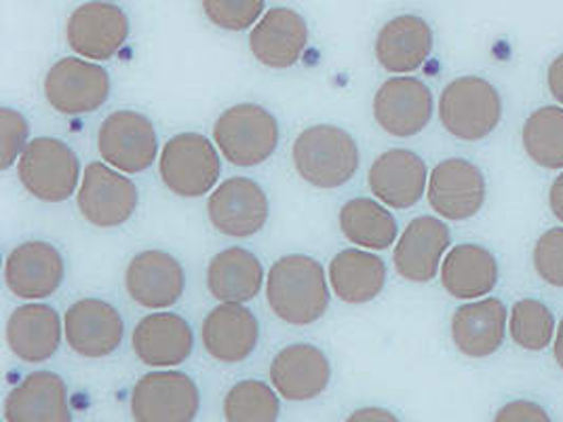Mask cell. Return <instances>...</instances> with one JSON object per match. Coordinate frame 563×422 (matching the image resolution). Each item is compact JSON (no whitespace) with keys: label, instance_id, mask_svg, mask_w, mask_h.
<instances>
[{"label":"cell","instance_id":"cell-16","mask_svg":"<svg viewBox=\"0 0 563 422\" xmlns=\"http://www.w3.org/2000/svg\"><path fill=\"white\" fill-rule=\"evenodd\" d=\"M125 288L135 304L148 311H167L184 296L186 273L172 254L146 249L131 258L125 270Z\"/></svg>","mask_w":563,"mask_h":422},{"label":"cell","instance_id":"cell-24","mask_svg":"<svg viewBox=\"0 0 563 422\" xmlns=\"http://www.w3.org/2000/svg\"><path fill=\"white\" fill-rule=\"evenodd\" d=\"M308 45L305 18L287 7L264 13L250 34V49L262 66L285 70L298 64Z\"/></svg>","mask_w":563,"mask_h":422},{"label":"cell","instance_id":"cell-4","mask_svg":"<svg viewBox=\"0 0 563 422\" xmlns=\"http://www.w3.org/2000/svg\"><path fill=\"white\" fill-rule=\"evenodd\" d=\"M213 142L220 155L232 165L256 167L275 155L279 146V123L264 106H232L218 116Z\"/></svg>","mask_w":563,"mask_h":422},{"label":"cell","instance_id":"cell-15","mask_svg":"<svg viewBox=\"0 0 563 422\" xmlns=\"http://www.w3.org/2000/svg\"><path fill=\"white\" fill-rule=\"evenodd\" d=\"M64 336L80 357L102 359L123 344L125 321L117 307L102 298H82L64 315Z\"/></svg>","mask_w":563,"mask_h":422},{"label":"cell","instance_id":"cell-20","mask_svg":"<svg viewBox=\"0 0 563 422\" xmlns=\"http://www.w3.org/2000/svg\"><path fill=\"white\" fill-rule=\"evenodd\" d=\"M330 380V359L314 344H289L271 364V385L287 401H310L328 391Z\"/></svg>","mask_w":563,"mask_h":422},{"label":"cell","instance_id":"cell-9","mask_svg":"<svg viewBox=\"0 0 563 422\" xmlns=\"http://www.w3.org/2000/svg\"><path fill=\"white\" fill-rule=\"evenodd\" d=\"M98 151L103 163L123 174H142L151 169L158 155L153 121L135 110H117L108 114L98 132Z\"/></svg>","mask_w":563,"mask_h":422},{"label":"cell","instance_id":"cell-36","mask_svg":"<svg viewBox=\"0 0 563 422\" xmlns=\"http://www.w3.org/2000/svg\"><path fill=\"white\" fill-rule=\"evenodd\" d=\"M532 264L538 277L551 288L563 290V229H549L538 237Z\"/></svg>","mask_w":563,"mask_h":422},{"label":"cell","instance_id":"cell-6","mask_svg":"<svg viewBox=\"0 0 563 422\" xmlns=\"http://www.w3.org/2000/svg\"><path fill=\"white\" fill-rule=\"evenodd\" d=\"M18 176L27 192L45 203L68 201L82 180L77 153L57 137L30 140L18 160Z\"/></svg>","mask_w":563,"mask_h":422},{"label":"cell","instance_id":"cell-17","mask_svg":"<svg viewBox=\"0 0 563 422\" xmlns=\"http://www.w3.org/2000/svg\"><path fill=\"white\" fill-rule=\"evenodd\" d=\"M450 245L452 235L443 220L435 215H418L397 241L393 263L406 281L429 284L441 270Z\"/></svg>","mask_w":563,"mask_h":422},{"label":"cell","instance_id":"cell-13","mask_svg":"<svg viewBox=\"0 0 563 422\" xmlns=\"http://www.w3.org/2000/svg\"><path fill=\"white\" fill-rule=\"evenodd\" d=\"M125 11L112 2L91 0L77 7L68 18L66 38L73 52L85 59L108 62L128 43Z\"/></svg>","mask_w":563,"mask_h":422},{"label":"cell","instance_id":"cell-41","mask_svg":"<svg viewBox=\"0 0 563 422\" xmlns=\"http://www.w3.org/2000/svg\"><path fill=\"white\" fill-rule=\"evenodd\" d=\"M549 208H551V213L563 224V171L549 188Z\"/></svg>","mask_w":563,"mask_h":422},{"label":"cell","instance_id":"cell-2","mask_svg":"<svg viewBox=\"0 0 563 422\" xmlns=\"http://www.w3.org/2000/svg\"><path fill=\"white\" fill-rule=\"evenodd\" d=\"M291 158L307 185L333 190L349 185L357 174V140L335 125H312L296 137Z\"/></svg>","mask_w":563,"mask_h":422},{"label":"cell","instance_id":"cell-18","mask_svg":"<svg viewBox=\"0 0 563 422\" xmlns=\"http://www.w3.org/2000/svg\"><path fill=\"white\" fill-rule=\"evenodd\" d=\"M66 279V263L59 249L47 241L18 245L4 263V284L22 300L49 298Z\"/></svg>","mask_w":563,"mask_h":422},{"label":"cell","instance_id":"cell-5","mask_svg":"<svg viewBox=\"0 0 563 422\" xmlns=\"http://www.w3.org/2000/svg\"><path fill=\"white\" fill-rule=\"evenodd\" d=\"M161 180L174 195L199 199L216 190L222 160L216 142L201 133H178L161 151Z\"/></svg>","mask_w":563,"mask_h":422},{"label":"cell","instance_id":"cell-30","mask_svg":"<svg viewBox=\"0 0 563 422\" xmlns=\"http://www.w3.org/2000/svg\"><path fill=\"white\" fill-rule=\"evenodd\" d=\"M330 286L346 304L372 302L385 290V260L369 249H344L330 264Z\"/></svg>","mask_w":563,"mask_h":422},{"label":"cell","instance_id":"cell-8","mask_svg":"<svg viewBox=\"0 0 563 422\" xmlns=\"http://www.w3.org/2000/svg\"><path fill=\"white\" fill-rule=\"evenodd\" d=\"M80 215L96 229H119L133 218L140 206V192L123 171L103 160L85 167L77 192Z\"/></svg>","mask_w":563,"mask_h":422},{"label":"cell","instance_id":"cell-33","mask_svg":"<svg viewBox=\"0 0 563 422\" xmlns=\"http://www.w3.org/2000/svg\"><path fill=\"white\" fill-rule=\"evenodd\" d=\"M279 414V393L262 380H241L224 397L227 422H277Z\"/></svg>","mask_w":563,"mask_h":422},{"label":"cell","instance_id":"cell-23","mask_svg":"<svg viewBox=\"0 0 563 422\" xmlns=\"http://www.w3.org/2000/svg\"><path fill=\"white\" fill-rule=\"evenodd\" d=\"M131 346L142 364L151 368H174L192 355L195 334L184 316L151 313L135 325Z\"/></svg>","mask_w":563,"mask_h":422},{"label":"cell","instance_id":"cell-29","mask_svg":"<svg viewBox=\"0 0 563 422\" xmlns=\"http://www.w3.org/2000/svg\"><path fill=\"white\" fill-rule=\"evenodd\" d=\"M264 286V268L250 249L229 247L216 254L207 268V288L220 304H245Z\"/></svg>","mask_w":563,"mask_h":422},{"label":"cell","instance_id":"cell-26","mask_svg":"<svg viewBox=\"0 0 563 422\" xmlns=\"http://www.w3.org/2000/svg\"><path fill=\"white\" fill-rule=\"evenodd\" d=\"M62 319L57 311L30 302L18 307L7 321V343L11 353L26 364H43L52 359L62 343Z\"/></svg>","mask_w":563,"mask_h":422},{"label":"cell","instance_id":"cell-42","mask_svg":"<svg viewBox=\"0 0 563 422\" xmlns=\"http://www.w3.org/2000/svg\"><path fill=\"white\" fill-rule=\"evenodd\" d=\"M553 355L558 366L563 369V319L562 323L558 325V334H555V343H553Z\"/></svg>","mask_w":563,"mask_h":422},{"label":"cell","instance_id":"cell-11","mask_svg":"<svg viewBox=\"0 0 563 422\" xmlns=\"http://www.w3.org/2000/svg\"><path fill=\"white\" fill-rule=\"evenodd\" d=\"M268 197L252 178H229L209 195L207 215L213 229L232 238L257 235L268 222Z\"/></svg>","mask_w":563,"mask_h":422},{"label":"cell","instance_id":"cell-14","mask_svg":"<svg viewBox=\"0 0 563 422\" xmlns=\"http://www.w3.org/2000/svg\"><path fill=\"white\" fill-rule=\"evenodd\" d=\"M372 110L376 123L388 135L411 137L429 127L435 100L427 82L413 77H395L380 85Z\"/></svg>","mask_w":563,"mask_h":422},{"label":"cell","instance_id":"cell-7","mask_svg":"<svg viewBox=\"0 0 563 422\" xmlns=\"http://www.w3.org/2000/svg\"><path fill=\"white\" fill-rule=\"evenodd\" d=\"M201 410L197 382L178 369L144 374L131 391L135 422H195Z\"/></svg>","mask_w":563,"mask_h":422},{"label":"cell","instance_id":"cell-21","mask_svg":"<svg viewBox=\"0 0 563 422\" xmlns=\"http://www.w3.org/2000/svg\"><path fill=\"white\" fill-rule=\"evenodd\" d=\"M509 332V311L500 298L462 304L452 316V341L462 355L486 359L498 353Z\"/></svg>","mask_w":563,"mask_h":422},{"label":"cell","instance_id":"cell-27","mask_svg":"<svg viewBox=\"0 0 563 422\" xmlns=\"http://www.w3.org/2000/svg\"><path fill=\"white\" fill-rule=\"evenodd\" d=\"M433 52V30L418 15H397L380 27L376 38V59L393 75H410Z\"/></svg>","mask_w":563,"mask_h":422},{"label":"cell","instance_id":"cell-19","mask_svg":"<svg viewBox=\"0 0 563 422\" xmlns=\"http://www.w3.org/2000/svg\"><path fill=\"white\" fill-rule=\"evenodd\" d=\"M429 169L420 155L406 148L386 151L367 174L372 195L390 210H410L427 195Z\"/></svg>","mask_w":563,"mask_h":422},{"label":"cell","instance_id":"cell-38","mask_svg":"<svg viewBox=\"0 0 563 422\" xmlns=\"http://www.w3.org/2000/svg\"><path fill=\"white\" fill-rule=\"evenodd\" d=\"M494 422H551V417L537 401L515 399L496 412Z\"/></svg>","mask_w":563,"mask_h":422},{"label":"cell","instance_id":"cell-39","mask_svg":"<svg viewBox=\"0 0 563 422\" xmlns=\"http://www.w3.org/2000/svg\"><path fill=\"white\" fill-rule=\"evenodd\" d=\"M547 87L558 104L563 106V53H560L547 70Z\"/></svg>","mask_w":563,"mask_h":422},{"label":"cell","instance_id":"cell-1","mask_svg":"<svg viewBox=\"0 0 563 422\" xmlns=\"http://www.w3.org/2000/svg\"><path fill=\"white\" fill-rule=\"evenodd\" d=\"M266 300L289 325H310L330 307V286L321 263L305 254L283 256L266 277Z\"/></svg>","mask_w":563,"mask_h":422},{"label":"cell","instance_id":"cell-28","mask_svg":"<svg viewBox=\"0 0 563 422\" xmlns=\"http://www.w3.org/2000/svg\"><path fill=\"white\" fill-rule=\"evenodd\" d=\"M441 286L456 300H482L498 286V260L477 243L454 245L441 264Z\"/></svg>","mask_w":563,"mask_h":422},{"label":"cell","instance_id":"cell-31","mask_svg":"<svg viewBox=\"0 0 563 422\" xmlns=\"http://www.w3.org/2000/svg\"><path fill=\"white\" fill-rule=\"evenodd\" d=\"M340 231L353 245L369 252H383L397 241V220L380 201L357 197L342 206Z\"/></svg>","mask_w":563,"mask_h":422},{"label":"cell","instance_id":"cell-37","mask_svg":"<svg viewBox=\"0 0 563 422\" xmlns=\"http://www.w3.org/2000/svg\"><path fill=\"white\" fill-rule=\"evenodd\" d=\"M30 125L26 116L13 108L0 110V169L7 171L15 165L27 148Z\"/></svg>","mask_w":563,"mask_h":422},{"label":"cell","instance_id":"cell-40","mask_svg":"<svg viewBox=\"0 0 563 422\" xmlns=\"http://www.w3.org/2000/svg\"><path fill=\"white\" fill-rule=\"evenodd\" d=\"M344 422H401L386 408H358Z\"/></svg>","mask_w":563,"mask_h":422},{"label":"cell","instance_id":"cell-34","mask_svg":"<svg viewBox=\"0 0 563 422\" xmlns=\"http://www.w3.org/2000/svg\"><path fill=\"white\" fill-rule=\"evenodd\" d=\"M509 332L512 343L523 351H544L558 334L555 315L542 300L521 298L512 304Z\"/></svg>","mask_w":563,"mask_h":422},{"label":"cell","instance_id":"cell-25","mask_svg":"<svg viewBox=\"0 0 563 422\" xmlns=\"http://www.w3.org/2000/svg\"><path fill=\"white\" fill-rule=\"evenodd\" d=\"M201 341L216 362L241 364L256 351L257 316L245 304H218L203 321Z\"/></svg>","mask_w":563,"mask_h":422},{"label":"cell","instance_id":"cell-22","mask_svg":"<svg viewBox=\"0 0 563 422\" xmlns=\"http://www.w3.org/2000/svg\"><path fill=\"white\" fill-rule=\"evenodd\" d=\"M7 422H73V408L64 378L49 369H38L4 399Z\"/></svg>","mask_w":563,"mask_h":422},{"label":"cell","instance_id":"cell-10","mask_svg":"<svg viewBox=\"0 0 563 422\" xmlns=\"http://www.w3.org/2000/svg\"><path fill=\"white\" fill-rule=\"evenodd\" d=\"M43 87L53 110L66 116L91 114L110 98L108 73L100 64L80 57H64L53 64Z\"/></svg>","mask_w":563,"mask_h":422},{"label":"cell","instance_id":"cell-3","mask_svg":"<svg viewBox=\"0 0 563 422\" xmlns=\"http://www.w3.org/2000/svg\"><path fill=\"white\" fill-rule=\"evenodd\" d=\"M439 121L443 130L462 142H482L503 121V98L482 77L454 79L441 91Z\"/></svg>","mask_w":563,"mask_h":422},{"label":"cell","instance_id":"cell-32","mask_svg":"<svg viewBox=\"0 0 563 422\" xmlns=\"http://www.w3.org/2000/svg\"><path fill=\"white\" fill-rule=\"evenodd\" d=\"M523 151L542 169H563V106H540L523 123Z\"/></svg>","mask_w":563,"mask_h":422},{"label":"cell","instance_id":"cell-35","mask_svg":"<svg viewBox=\"0 0 563 422\" xmlns=\"http://www.w3.org/2000/svg\"><path fill=\"white\" fill-rule=\"evenodd\" d=\"M207 20L222 30L254 26L264 11V0H203Z\"/></svg>","mask_w":563,"mask_h":422},{"label":"cell","instance_id":"cell-12","mask_svg":"<svg viewBox=\"0 0 563 422\" xmlns=\"http://www.w3.org/2000/svg\"><path fill=\"white\" fill-rule=\"evenodd\" d=\"M484 171L466 158H445L429 176L427 199L443 220L462 222L477 215L486 203Z\"/></svg>","mask_w":563,"mask_h":422}]
</instances>
